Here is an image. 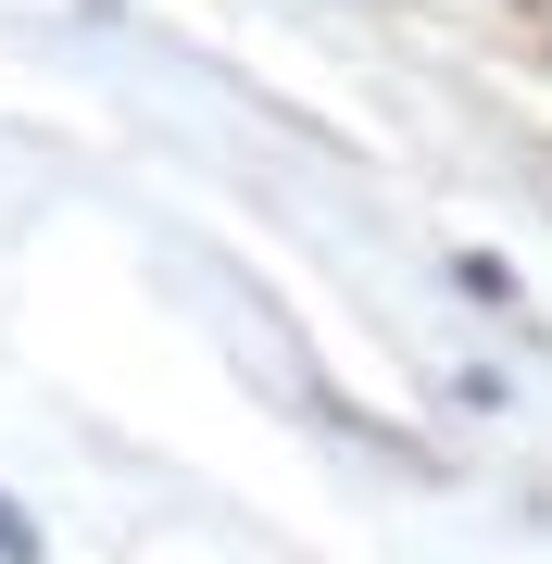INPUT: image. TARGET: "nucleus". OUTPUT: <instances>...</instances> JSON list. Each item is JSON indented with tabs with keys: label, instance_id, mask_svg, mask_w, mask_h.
I'll use <instances>...</instances> for the list:
<instances>
[{
	"label": "nucleus",
	"instance_id": "1",
	"mask_svg": "<svg viewBox=\"0 0 552 564\" xmlns=\"http://www.w3.org/2000/svg\"><path fill=\"white\" fill-rule=\"evenodd\" d=\"M0 552H13V564H25V552H39V527H25L13 502H0Z\"/></svg>",
	"mask_w": 552,
	"mask_h": 564
}]
</instances>
